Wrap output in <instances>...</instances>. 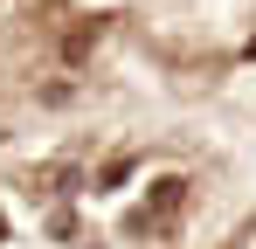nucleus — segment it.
Segmentation results:
<instances>
[{
    "label": "nucleus",
    "mask_w": 256,
    "mask_h": 249,
    "mask_svg": "<svg viewBox=\"0 0 256 249\" xmlns=\"http://www.w3.org/2000/svg\"><path fill=\"white\" fill-rule=\"evenodd\" d=\"M125 173H132V160H118V166H104V173H97V187L111 194V187H125Z\"/></svg>",
    "instance_id": "obj_2"
},
{
    "label": "nucleus",
    "mask_w": 256,
    "mask_h": 249,
    "mask_svg": "<svg viewBox=\"0 0 256 249\" xmlns=\"http://www.w3.org/2000/svg\"><path fill=\"white\" fill-rule=\"evenodd\" d=\"M97 35H104V21L70 28V35H62V62H70V70H84V62H90V48H97Z\"/></svg>",
    "instance_id": "obj_1"
},
{
    "label": "nucleus",
    "mask_w": 256,
    "mask_h": 249,
    "mask_svg": "<svg viewBox=\"0 0 256 249\" xmlns=\"http://www.w3.org/2000/svg\"><path fill=\"white\" fill-rule=\"evenodd\" d=\"M242 56H250V62H256V42H250V48H242Z\"/></svg>",
    "instance_id": "obj_3"
},
{
    "label": "nucleus",
    "mask_w": 256,
    "mask_h": 249,
    "mask_svg": "<svg viewBox=\"0 0 256 249\" xmlns=\"http://www.w3.org/2000/svg\"><path fill=\"white\" fill-rule=\"evenodd\" d=\"M0 236H7V214H0Z\"/></svg>",
    "instance_id": "obj_4"
}]
</instances>
